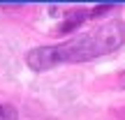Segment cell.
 I'll use <instances>...</instances> for the list:
<instances>
[{
    "label": "cell",
    "mask_w": 125,
    "mask_h": 120,
    "mask_svg": "<svg viewBox=\"0 0 125 120\" xmlns=\"http://www.w3.org/2000/svg\"><path fill=\"white\" fill-rule=\"evenodd\" d=\"M125 44V21H109L93 30L76 35L56 46H37L26 55V65L35 72L51 69L56 65H72L114 53Z\"/></svg>",
    "instance_id": "cell-1"
},
{
    "label": "cell",
    "mask_w": 125,
    "mask_h": 120,
    "mask_svg": "<svg viewBox=\"0 0 125 120\" xmlns=\"http://www.w3.org/2000/svg\"><path fill=\"white\" fill-rule=\"evenodd\" d=\"M70 14V18H65V21L58 26V32H67V30H74L76 26H81V21H83L88 14L81 12V9H74V12H67Z\"/></svg>",
    "instance_id": "cell-2"
},
{
    "label": "cell",
    "mask_w": 125,
    "mask_h": 120,
    "mask_svg": "<svg viewBox=\"0 0 125 120\" xmlns=\"http://www.w3.org/2000/svg\"><path fill=\"white\" fill-rule=\"evenodd\" d=\"M0 120H19V113L12 104H2L0 102Z\"/></svg>",
    "instance_id": "cell-3"
}]
</instances>
